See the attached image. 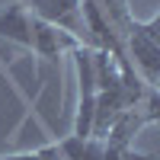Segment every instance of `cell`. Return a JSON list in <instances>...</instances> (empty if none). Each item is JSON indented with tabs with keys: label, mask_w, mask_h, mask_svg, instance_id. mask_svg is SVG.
<instances>
[{
	"label": "cell",
	"mask_w": 160,
	"mask_h": 160,
	"mask_svg": "<svg viewBox=\"0 0 160 160\" xmlns=\"http://www.w3.org/2000/svg\"><path fill=\"white\" fill-rule=\"evenodd\" d=\"M80 45H83V42L74 38L71 32H64V29H58V26H51V22H45V19L32 16V51H35V55L58 61L64 51H74V48H80Z\"/></svg>",
	"instance_id": "3957f363"
},
{
	"label": "cell",
	"mask_w": 160,
	"mask_h": 160,
	"mask_svg": "<svg viewBox=\"0 0 160 160\" xmlns=\"http://www.w3.org/2000/svg\"><path fill=\"white\" fill-rule=\"evenodd\" d=\"M0 38L16 42L22 48H32V13L22 0L0 10Z\"/></svg>",
	"instance_id": "277c9868"
},
{
	"label": "cell",
	"mask_w": 160,
	"mask_h": 160,
	"mask_svg": "<svg viewBox=\"0 0 160 160\" xmlns=\"http://www.w3.org/2000/svg\"><path fill=\"white\" fill-rule=\"evenodd\" d=\"M29 7L32 16L45 19L58 29L71 32L74 38L87 45V26H83V10H80V0H22Z\"/></svg>",
	"instance_id": "7a4b0ae2"
},
{
	"label": "cell",
	"mask_w": 160,
	"mask_h": 160,
	"mask_svg": "<svg viewBox=\"0 0 160 160\" xmlns=\"http://www.w3.org/2000/svg\"><path fill=\"white\" fill-rule=\"evenodd\" d=\"M157 29H160V16L154 13L151 19H131L128 29L122 32V45H125V55L128 61L135 64L138 77L144 80L148 87L157 90V80H160V45H157Z\"/></svg>",
	"instance_id": "6da1fadb"
},
{
	"label": "cell",
	"mask_w": 160,
	"mask_h": 160,
	"mask_svg": "<svg viewBox=\"0 0 160 160\" xmlns=\"http://www.w3.org/2000/svg\"><path fill=\"white\" fill-rule=\"evenodd\" d=\"M0 160H58V144H48V148H38L29 154H10V157H0Z\"/></svg>",
	"instance_id": "5b68a950"
}]
</instances>
